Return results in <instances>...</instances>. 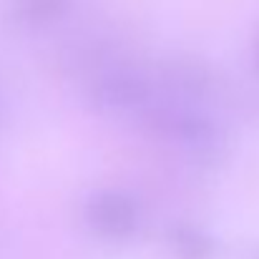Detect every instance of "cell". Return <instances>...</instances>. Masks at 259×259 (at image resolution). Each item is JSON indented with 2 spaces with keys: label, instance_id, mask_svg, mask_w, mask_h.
<instances>
[{
  "label": "cell",
  "instance_id": "cell-1",
  "mask_svg": "<svg viewBox=\"0 0 259 259\" xmlns=\"http://www.w3.org/2000/svg\"><path fill=\"white\" fill-rule=\"evenodd\" d=\"M93 106L111 116H136L151 108V88L134 71H108L91 88Z\"/></svg>",
  "mask_w": 259,
  "mask_h": 259
},
{
  "label": "cell",
  "instance_id": "cell-4",
  "mask_svg": "<svg viewBox=\"0 0 259 259\" xmlns=\"http://www.w3.org/2000/svg\"><path fill=\"white\" fill-rule=\"evenodd\" d=\"M66 0H15V10L25 23L40 25L53 20L56 15H61Z\"/></svg>",
  "mask_w": 259,
  "mask_h": 259
},
{
  "label": "cell",
  "instance_id": "cell-5",
  "mask_svg": "<svg viewBox=\"0 0 259 259\" xmlns=\"http://www.w3.org/2000/svg\"><path fill=\"white\" fill-rule=\"evenodd\" d=\"M257 66H259V43H257Z\"/></svg>",
  "mask_w": 259,
  "mask_h": 259
},
{
  "label": "cell",
  "instance_id": "cell-2",
  "mask_svg": "<svg viewBox=\"0 0 259 259\" xmlns=\"http://www.w3.org/2000/svg\"><path fill=\"white\" fill-rule=\"evenodd\" d=\"M88 227L103 239H126L139 224V209L121 191H98L86 204Z\"/></svg>",
  "mask_w": 259,
  "mask_h": 259
},
{
  "label": "cell",
  "instance_id": "cell-3",
  "mask_svg": "<svg viewBox=\"0 0 259 259\" xmlns=\"http://www.w3.org/2000/svg\"><path fill=\"white\" fill-rule=\"evenodd\" d=\"M171 247L179 259H209L214 252L211 237L189 224L171 229Z\"/></svg>",
  "mask_w": 259,
  "mask_h": 259
}]
</instances>
